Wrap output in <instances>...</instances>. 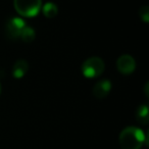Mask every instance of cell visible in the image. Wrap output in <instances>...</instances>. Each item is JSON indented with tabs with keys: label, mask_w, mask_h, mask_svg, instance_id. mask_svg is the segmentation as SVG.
I'll return each mask as SVG.
<instances>
[{
	"label": "cell",
	"mask_w": 149,
	"mask_h": 149,
	"mask_svg": "<svg viewBox=\"0 0 149 149\" xmlns=\"http://www.w3.org/2000/svg\"><path fill=\"white\" fill-rule=\"evenodd\" d=\"M120 145L122 149H141L147 141V136L137 127H127L120 134Z\"/></svg>",
	"instance_id": "6da1fadb"
},
{
	"label": "cell",
	"mask_w": 149,
	"mask_h": 149,
	"mask_svg": "<svg viewBox=\"0 0 149 149\" xmlns=\"http://www.w3.org/2000/svg\"><path fill=\"white\" fill-rule=\"evenodd\" d=\"M13 5L19 15L34 17L42 8V0H13Z\"/></svg>",
	"instance_id": "7a4b0ae2"
},
{
	"label": "cell",
	"mask_w": 149,
	"mask_h": 149,
	"mask_svg": "<svg viewBox=\"0 0 149 149\" xmlns=\"http://www.w3.org/2000/svg\"><path fill=\"white\" fill-rule=\"evenodd\" d=\"M104 68H105V64H104L103 60L97 56H92V57L87 58L83 62L81 70L84 77L94 79V78H97L100 74H102Z\"/></svg>",
	"instance_id": "3957f363"
},
{
	"label": "cell",
	"mask_w": 149,
	"mask_h": 149,
	"mask_svg": "<svg viewBox=\"0 0 149 149\" xmlns=\"http://www.w3.org/2000/svg\"><path fill=\"white\" fill-rule=\"evenodd\" d=\"M26 27V23L24 19H19V17H13L10 19L6 24L5 27V32L6 35L9 39L11 40H17L21 37V34L23 30Z\"/></svg>",
	"instance_id": "277c9868"
},
{
	"label": "cell",
	"mask_w": 149,
	"mask_h": 149,
	"mask_svg": "<svg viewBox=\"0 0 149 149\" xmlns=\"http://www.w3.org/2000/svg\"><path fill=\"white\" fill-rule=\"evenodd\" d=\"M116 68L123 74H131L136 68L134 57L129 54H123L116 60Z\"/></svg>",
	"instance_id": "5b68a950"
},
{
	"label": "cell",
	"mask_w": 149,
	"mask_h": 149,
	"mask_svg": "<svg viewBox=\"0 0 149 149\" xmlns=\"http://www.w3.org/2000/svg\"><path fill=\"white\" fill-rule=\"evenodd\" d=\"M110 90H111V83L109 80H100L99 82L94 85L93 89H92V94L94 97L97 99H103L109 94Z\"/></svg>",
	"instance_id": "8992f818"
},
{
	"label": "cell",
	"mask_w": 149,
	"mask_h": 149,
	"mask_svg": "<svg viewBox=\"0 0 149 149\" xmlns=\"http://www.w3.org/2000/svg\"><path fill=\"white\" fill-rule=\"evenodd\" d=\"M28 70H29L28 62L25 59H19L15 62L13 66V76L15 79H21L27 74Z\"/></svg>",
	"instance_id": "52a82bcc"
},
{
	"label": "cell",
	"mask_w": 149,
	"mask_h": 149,
	"mask_svg": "<svg viewBox=\"0 0 149 149\" xmlns=\"http://www.w3.org/2000/svg\"><path fill=\"white\" fill-rule=\"evenodd\" d=\"M148 106L146 104L140 105L136 112V120L139 124L147 125L149 122V113H148Z\"/></svg>",
	"instance_id": "ba28073f"
},
{
	"label": "cell",
	"mask_w": 149,
	"mask_h": 149,
	"mask_svg": "<svg viewBox=\"0 0 149 149\" xmlns=\"http://www.w3.org/2000/svg\"><path fill=\"white\" fill-rule=\"evenodd\" d=\"M42 11H43V15H45L47 19L55 17L58 13L57 5L54 4L53 2H46L45 4L43 5V7H42Z\"/></svg>",
	"instance_id": "9c48e42d"
},
{
	"label": "cell",
	"mask_w": 149,
	"mask_h": 149,
	"mask_svg": "<svg viewBox=\"0 0 149 149\" xmlns=\"http://www.w3.org/2000/svg\"><path fill=\"white\" fill-rule=\"evenodd\" d=\"M36 37V33H35V30L33 28L29 27V26H26L25 29L23 30L21 34V39L23 40L24 42H32L33 40H35Z\"/></svg>",
	"instance_id": "30bf717a"
},
{
	"label": "cell",
	"mask_w": 149,
	"mask_h": 149,
	"mask_svg": "<svg viewBox=\"0 0 149 149\" xmlns=\"http://www.w3.org/2000/svg\"><path fill=\"white\" fill-rule=\"evenodd\" d=\"M139 15H140L141 19H142L144 23H148L149 22V7L147 5L142 6L139 9Z\"/></svg>",
	"instance_id": "8fae6325"
},
{
	"label": "cell",
	"mask_w": 149,
	"mask_h": 149,
	"mask_svg": "<svg viewBox=\"0 0 149 149\" xmlns=\"http://www.w3.org/2000/svg\"><path fill=\"white\" fill-rule=\"evenodd\" d=\"M148 86H149V84L146 83V85H145V94H146L147 97L149 96V94H148Z\"/></svg>",
	"instance_id": "7c38bea8"
},
{
	"label": "cell",
	"mask_w": 149,
	"mask_h": 149,
	"mask_svg": "<svg viewBox=\"0 0 149 149\" xmlns=\"http://www.w3.org/2000/svg\"><path fill=\"white\" fill-rule=\"evenodd\" d=\"M0 92H1V83H0Z\"/></svg>",
	"instance_id": "4fadbf2b"
}]
</instances>
